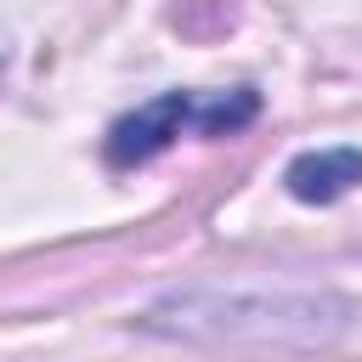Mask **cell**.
Segmentation results:
<instances>
[{"mask_svg":"<svg viewBox=\"0 0 362 362\" xmlns=\"http://www.w3.org/2000/svg\"><path fill=\"white\" fill-rule=\"evenodd\" d=\"M136 328L158 339L226 345V351H328L351 328V300L328 283H300V277L187 283L147 300Z\"/></svg>","mask_w":362,"mask_h":362,"instance_id":"cell-1","label":"cell"},{"mask_svg":"<svg viewBox=\"0 0 362 362\" xmlns=\"http://www.w3.org/2000/svg\"><path fill=\"white\" fill-rule=\"evenodd\" d=\"M283 187L300 204H339L345 192L362 187V147H311V153H294L288 170H283Z\"/></svg>","mask_w":362,"mask_h":362,"instance_id":"cell-3","label":"cell"},{"mask_svg":"<svg viewBox=\"0 0 362 362\" xmlns=\"http://www.w3.org/2000/svg\"><path fill=\"white\" fill-rule=\"evenodd\" d=\"M0 68H6V40H0Z\"/></svg>","mask_w":362,"mask_h":362,"instance_id":"cell-5","label":"cell"},{"mask_svg":"<svg viewBox=\"0 0 362 362\" xmlns=\"http://www.w3.org/2000/svg\"><path fill=\"white\" fill-rule=\"evenodd\" d=\"M260 113V96L243 85V90H232V96H221V102H209V107H198V130L204 136H232L238 124H249Z\"/></svg>","mask_w":362,"mask_h":362,"instance_id":"cell-4","label":"cell"},{"mask_svg":"<svg viewBox=\"0 0 362 362\" xmlns=\"http://www.w3.org/2000/svg\"><path fill=\"white\" fill-rule=\"evenodd\" d=\"M187 124H198V102H192L187 90H164V96L141 102L136 113H124V119L107 130V164H113V170L147 164V158H158Z\"/></svg>","mask_w":362,"mask_h":362,"instance_id":"cell-2","label":"cell"}]
</instances>
